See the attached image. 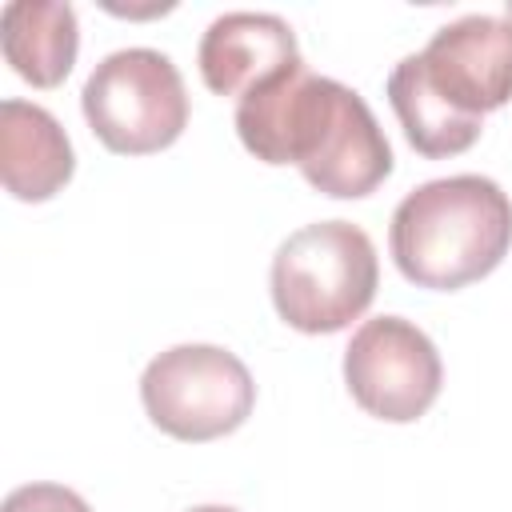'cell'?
Returning <instances> with one entry per match:
<instances>
[{
	"label": "cell",
	"instance_id": "obj_8",
	"mask_svg": "<svg viewBox=\"0 0 512 512\" xmlns=\"http://www.w3.org/2000/svg\"><path fill=\"white\" fill-rule=\"evenodd\" d=\"M200 76L216 96H248L300 64L296 32L272 12H224L200 36Z\"/></svg>",
	"mask_w": 512,
	"mask_h": 512
},
{
	"label": "cell",
	"instance_id": "obj_14",
	"mask_svg": "<svg viewBox=\"0 0 512 512\" xmlns=\"http://www.w3.org/2000/svg\"><path fill=\"white\" fill-rule=\"evenodd\" d=\"M508 20H512V0H508Z\"/></svg>",
	"mask_w": 512,
	"mask_h": 512
},
{
	"label": "cell",
	"instance_id": "obj_3",
	"mask_svg": "<svg viewBox=\"0 0 512 512\" xmlns=\"http://www.w3.org/2000/svg\"><path fill=\"white\" fill-rule=\"evenodd\" d=\"M380 264L368 232L352 220L296 228L272 256V304L300 332H340L368 312Z\"/></svg>",
	"mask_w": 512,
	"mask_h": 512
},
{
	"label": "cell",
	"instance_id": "obj_2",
	"mask_svg": "<svg viewBox=\"0 0 512 512\" xmlns=\"http://www.w3.org/2000/svg\"><path fill=\"white\" fill-rule=\"evenodd\" d=\"M396 268L420 288H464L488 276L512 248V200L476 172L412 188L388 228Z\"/></svg>",
	"mask_w": 512,
	"mask_h": 512
},
{
	"label": "cell",
	"instance_id": "obj_10",
	"mask_svg": "<svg viewBox=\"0 0 512 512\" xmlns=\"http://www.w3.org/2000/svg\"><path fill=\"white\" fill-rule=\"evenodd\" d=\"M0 44L20 80L56 88L76 64V12L60 0H12L0 12Z\"/></svg>",
	"mask_w": 512,
	"mask_h": 512
},
{
	"label": "cell",
	"instance_id": "obj_9",
	"mask_svg": "<svg viewBox=\"0 0 512 512\" xmlns=\"http://www.w3.org/2000/svg\"><path fill=\"white\" fill-rule=\"evenodd\" d=\"M76 156L60 120L28 100L0 104V176L16 200H48L72 180Z\"/></svg>",
	"mask_w": 512,
	"mask_h": 512
},
{
	"label": "cell",
	"instance_id": "obj_5",
	"mask_svg": "<svg viewBox=\"0 0 512 512\" xmlns=\"http://www.w3.org/2000/svg\"><path fill=\"white\" fill-rule=\"evenodd\" d=\"M140 400L160 432L204 444L248 420L256 384L236 352L216 344H176L144 368Z\"/></svg>",
	"mask_w": 512,
	"mask_h": 512
},
{
	"label": "cell",
	"instance_id": "obj_7",
	"mask_svg": "<svg viewBox=\"0 0 512 512\" xmlns=\"http://www.w3.org/2000/svg\"><path fill=\"white\" fill-rule=\"evenodd\" d=\"M432 88L468 116H484L512 100V20L460 16L444 24L420 52Z\"/></svg>",
	"mask_w": 512,
	"mask_h": 512
},
{
	"label": "cell",
	"instance_id": "obj_13",
	"mask_svg": "<svg viewBox=\"0 0 512 512\" xmlns=\"http://www.w3.org/2000/svg\"><path fill=\"white\" fill-rule=\"evenodd\" d=\"M192 512H236V508H228V504H200V508H192Z\"/></svg>",
	"mask_w": 512,
	"mask_h": 512
},
{
	"label": "cell",
	"instance_id": "obj_1",
	"mask_svg": "<svg viewBox=\"0 0 512 512\" xmlns=\"http://www.w3.org/2000/svg\"><path fill=\"white\" fill-rule=\"evenodd\" d=\"M240 144L264 164H296L336 200L368 196L392 172L384 128L360 92L300 64L236 100Z\"/></svg>",
	"mask_w": 512,
	"mask_h": 512
},
{
	"label": "cell",
	"instance_id": "obj_4",
	"mask_svg": "<svg viewBox=\"0 0 512 512\" xmlns=\"http://www.w3.org/2000/svg\"><path fill=\"white\" fill-rule=\"evenodd\" d=\"M80 108L104 148L144 156L168 148L188 124V92L176 64L156 48H120L84 80Z\"/></svg>",
	"mask_w": 512,
	"mask_h": 512
},
{
	"label": "cell",
	"instance_id": "obj_6",
	"mask_svg": "<svg viewBox=\"0 0 512 512\" xmlns=\"http://www.w3.org/2000/svg\"><path fill=\"white\" fill-rule=\"evenodd\" d=\"M344 380L352 400L380 420L408 424L440 396V352L404 316L364 320L344 348Z\"/></svg>",
	"mask_w": 512,
	"mask_h": 512
},
{
	"label": "cell",
	"instance_id": "obj_12",
	"mask_svg": "<svg viewBox=\"0 0 512 512\" xmlns=\"http://www.w3.org/2000/svg\"><path fill=\"white\" fill-rule=\"evenodd\" d=\"M0 512H92L84 496H76L64 484H24L4 496Z\"/></svg>",
	"mask_w": 512,
	"mask_h": 512
},
{
	"label": "cell",
	"instance_id": "obj_11",
	"mask_svg": "<svg viewBox=\"0 0 512 512\" xmlns=\"http://www.w3.org/2000/svg\"><path fill=\"white\" fill-rule=\"evenodd\" d=\"M388 100H392V112L408 136V144L420 152V156H456L464 148L476 144L480 128H484V116H468V112H456L428 80L424 72V60L420 52L404 56L392 76H388Z\"/></svg>",
	"mask_w": 512,
	"mask_h": 512
}]
</instances>
